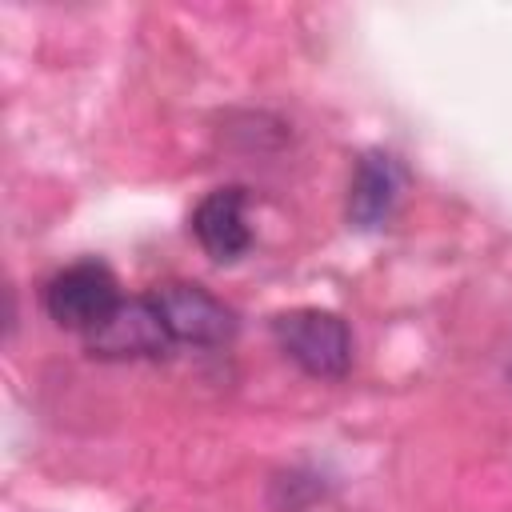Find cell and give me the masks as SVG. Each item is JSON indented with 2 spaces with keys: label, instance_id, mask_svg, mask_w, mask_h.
I'll use <instances>...</instances> for the list:
<instances>
[{
  "label": "cell",
  "instance_id": "6da1fadb",
  "mask_svg": "<svg viewBox=\"0 0 512 512\" xmlns=\"http://www.w3.org/2000/svg\"><path fill=\"white\" fill-rule=\"evenodd\" d=\"M272 336L280 352L300 364L308 376L340 380L352 364V332L336 312L324 308H292L272 320Z\"/></svg>",
  "mask_w": 512,
  "mask_h": 512
},
{
  "label": "cell",
  "instance_id": "7a4b0ae2",
  "mask_svg": "<svg viewBox=\"0 0 512 512\" xmlns=\"http://www.w3.org/2000/svg\"><path fill=\"white\" fill-rule=\"evenodd\" d=\"M44 308L60 328L72 332H96L116 308H120V292H116V276L96 264V260H80L68 264L64 272H56L44 288Z\"/></svg>",
  "mask_w": 512,
  "mask_h": 512
},
{
  "label": "cell",
  "instance_id": "3957f363",
  "mask_svg": "<svg viewBox=\"0 0 512 512\" xmlns=\"http://www.w3.org/2000/svg\"><path fill=\"white\" fill-rule=\"evenodd\" d=\"M148 300L160 312L168 336L180 340V344H224L236 332L232 308L200 284L172 280V284H160Z\"/></svg>",
  "mask_w": 512,
  "mask_h": 512
},
{
  "label": "cell",
  "instance_id": "277c9868",
  "mask_svg": "<svg viewBox=\"0 0 512 512\" xmlns=\"http://www.w3.org/2000/svg\"><path fill=\"white\" fill-rule=\"evenodd\" d=\"M172 344L160 312L152 308V300H120V308L96 328L88 332V348L96 356H112V360H124V356H160L164 348Z\"/></svg>",
  "mask_w": 512,
  "mask_h": 512
},
{
  "label": "cell",
  "instance_id": "5b68a950",
  "mask_svg": "<svg viewBox=\"0 0 512 512\" xmlns=\"http://www.w3.org/2000/svg\"><path fill=\"white\" fill-rule=\"evenodd\" d=\"M192 232L212 260H236L252 244V228L244 220V188H216L192 212Z\"/></svg>",
  "mask_w": 512,
  "mask_h": 512
},
{
  "label": "cell",
  "instance_id": "8992f818",
  "mask_svg": "<svg viewBox=\"0 0 512 512\" xmlns=\"http://www.w3.org/2000/svg\"><path fill=\"white\" fill-rule=\"evenodd\" d=\"M404 188V172L396 156L388 152H364L356 164V176L348 184V220L356 228H380L388 212L396 208V196Z\"/></svg>",
  "mask_w": 512,
  "mask_h": 512
},
{
  "label": "cell",
  "instance_id": "52a82bcc",
  "mask_svg": "<svg viewBox=\"0 0 512 512\" xmlns=\"http://www.w3.org/2000/svg\"><path fill=\"white\" fill-rule=\"evenodd\" d=\"M508 380H512V368H508Z\"/></svg>",
  "mask_w": 512,
  "mask_h": 512
}]
</instances>
